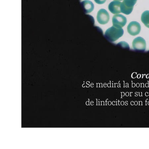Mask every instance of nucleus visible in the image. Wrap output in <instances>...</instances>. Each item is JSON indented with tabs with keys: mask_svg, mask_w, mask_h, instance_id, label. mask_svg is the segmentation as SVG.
<instances>
[{
	"mask_svg": "<svg viewBox=\"0 0 149 149\" xmlns=\"http://www.w3.org/2000/svg\"><path fill=\"white\" fill-rule=\"evenodd\" d=\"M141 20L146 27L149 28V11L143 12L141 16Z\"/></svg>",
	"mask_w": 149,
	"mask_h": 149,
	"instance_id": "1a4fd4ad",
	"label": "nucleus"
},
{
	"mask_svg": "<svg viewBox=\"0 0 149 149\" xmlns=\"http://www.w3.org/2000/svg\"><path fill=\"white\" fill-rule=\"evenodd\" d=\"M119 102V105H120V102H119H119Z\"/></svg>",
	"mask_w": 149,
	"mask_h": 149,
	"instance_id": "cd10ccee",
	"label": "nucleus"
},
{
	"mask_svg": "<svg viewBox=\"0 0 149 149\" xmlns=\"http://www.w3.org/2000/svg\"><path fill=\"white\" fill-rule=\"evenodd\" d=\"M81 4L84 12L86 14L91 13L94 8V6L93 2L88 0H85L81 2Z\"/></svg>",
	"mask_w": 149,
	"mask_h": 149,
	"instance_id": "6e6552de",
	"label": "nucleus"
},
{
	"mask_svg": "<svg viewBox=\"0 0 149 149\" xmlns=\"http://www.w3.org/2000/svg\"><path fill=\"white\" fill-rule=\"evenodd\" d=\"M141 29L140 23L136 21H132L127 27V31L130 34L135 36L139 34Z\"/></svg>",
	"mask_w": 149,
	"mask_h": 149,
	"instance_id": "423d86ee",
	"label": "nucleus"
},
{
	"mask_svg": "<svg viewBox=\"0 0 149 149\" xmlns=\"http://www.w3.org/2000/svg\"><path fill=\"white\" fill-rule=\"evenodd\" d=\"M101 105H104V101H102L101 102Z\"/></svg>",
	"mask_w": 149,
	"mask_h": 149,
	"instance_id": "a211bd4d",
	"label": "nucleus"
},
{
	"mask_svg": "<svg viewBox=\"0 0 149 149\" xmlns=\"http://www.w3.org/2000/svg\"><path fill=\"white\" fill-rule=\"evenodd\" d=\"M126 95L127 97H128L129 96V93L128 92H127L126 93Z\"/></svg>",
	"mask_w": 149,
	"mask_h": 149,
	"instance_id": "aec40b11",
	"label": "nucleus"
},
{
	"mask_svg": "<svg viewBox=\"0 0 149 149\" xmlns=\"http://www.w3.org/2000/svg\"><path fill=\"white\" fill-rule=\"evenodd\" d=\"M86 105H89V101H87L86 103Z\"/></svg>",
	"mask_w": 149,
	"mask_h": 149,
	"instance_id": "ddd939ff",
	"label": "nucleus"
},
{
	"mask_svg": "<svg viewBox=\"0 0 149 149\" xmlns=\"http://www.w3.org/2000/svg\"><path fill=\"white\" fill-rule=\"evenodd\" d=\"M125 95V94L124 93H122V96H123V97H124Z\"/></svg>",
	"mask_w": 149,
	"mask_h": 149,
	"instance_id": "412c9836",
	"label": "nucleus"
},
{
	"mask_svg": "<svg viewBox=\"0 0 149 149\" xmlns=\"http://www.w3.org/2000/svg\"><path fill=\"white\" fill-rule=\"evenodd\" d=\"M114 1H123V0H114Z\"/></svg>",
	"mask_w": 149,
	"mask_h": 149,
	"instance_id": "393cba45",
	"label": "nucleus"
},
{
	"mask_svg": "<svg viewBox=\"0 0 149 149\" xmlns=\"http://www.w3.org/2000/svg\"><path fill=\"white\" fill-rule=\"evenodd\" d=\"M139 102V105H143V103L141 101H140Z\"/></svg>",
	"mask_w": 149,
	"mask_h": 149,
	"instance_id": "4468645a",
	"label": "nucleus"
},
{
	"mask_svg": "<svg viewBox=\"0 0 149 149\" xmlns=\"http://www.w3.org/2000/svg\"><path fill=\"white\" fill-rule=\"evenodd\" d=\"M124 31L122 28H118L113 26L105 31L104 37L110 42H114L121 37Z\"/></svg>",
	"mask_w": 149,
	"mask_h": 149,
	"instance_id": "f257e3e1",
	"label": "nucleus"
},
{
	"mask_svg": "<svg viewBox=\"0 0 149 149\" xmlns=\"http://www.w3.org/2000/svg\"><path fill=\"white\" fill-rule=\"evenodd\" d=\"M124 104H125V103L124 101H122L121 102V104L122 105H124Z\"/></svg>",
	"mask_w": 149,
	"mask_h": 149,
	"instance_id": "2eb2a0df",
	"label": "nucleus"
},
{
	"mask_svg": "<svg viewBox=\"0 0 149 149\" xmlns=\"http://www.w3.org/2000/svg\"><path fill=\"white\" fill-rule=\"evenodd\" d=\"M148 104L149 105V101L148 102Z\"/></svg>",
	"mask_w": 149,
	"mask_h": 149,
	"instance_id": "c85d7f7f",
	"label": "nucleus"
},
{
	"mask_svg": "<svg viewBox=\"0 0 149 149\" xmlns=\"http://www.w3.org/2000/svg\"><path fill=\"white\" fill-rule=\"evenodd\" d=\"M109 13L106 10L103 9H100L98 12L97 20L98 22L100 24H106L109 22Z\"/></svg>",
	"mask_w": 149,
	"mask_h": 149,
	"instance_id": "39448f33",
	"label": "nucleus"
},
{
	"mask_svg": "<svg viewBox=\"0 0 149 149\" xmlns=\"http://www.w3.org/2000/svg\"><path fill=\"white\" fill-rule=\"evenodd\" d=\"M137 1V0H124L121 6V13L127 15L130 14Z\"/></svg>",
	"mask_w": 149,
	"mask_h": 149,
	"instance_id": "f03ea898",
	"label": "nucleus"
},
{
	"mask_svg": "<svg viewBox=\"0 0 149 149\" xmlns=\"http://www.w3.org/2000/svg\"><path fill=\"white\" fill-rule=\"evenodd\" d=\"M91 105H94V103H91Z\"/></svg>",
	"mask_w": 149,
	"mask_h": 149,
	"instance_id": "b1692460",
	"label": "nucleus"
},
{
	"mask_svg": "<svg viewBox=\"0 0 149 149\" xmlns=\"http://www.w3.org/2000/svg\"><path fill=\"white\" fill-rule=\"evenodd\" d=\"M94 1L98 4H102L104 3L106 0H94Z\"/></svg>",
	"mask_w": 149,
	"mask_h": 149,
	"instance_id": "9d476101",
	"label": "nucleus"
},
{
	"mask_svg": "<svg viewBox=\"0 0 149 149\" xmlns=\"http://www.w3.org/2000/svg\"><path fill=\"white\" fill-rule=\"evenodd\" d=\"M94 103L93 102V101H91V103Z\"/></svg>",
	"mask_w": 149,
	"mask_h": 149,
	"instance_id": "bb28decb",
	"label": "nucleus"
},
{
	"mask_svg": "<svg viewBox=\"0 0 149 149\" xmlns=\"http://www.w3.org/2000/svg\"><path fill=\"white\" fill-rule=\"evenodd\" d=\"M108 105L110 106L112 104V103L111 101H109V102H108Z\"/></svg>",
	"mask_w": 149,
	"mask_h": 149,
	"instance_id": "9b49d317",
	"label": "nucleus"
},
{
	"mask_svg": "<svg viewBox=\"0 0 149 149\" xmlns=\"http://www.w3.org/2000/svg\"><path fill=\"white\" fill-rule=\"evenodd\" d=\"M122 2L114 1L110 3L108 7L109 10L113 14H118L121 13V6Z\"/></svg>",
	"mask_w": 149,
	"mask_h": 149,
	"instance_id": "0eeeda50",
	"label": "nucleus"
},
{
	"mask_svg": "<svg viewBox=\"0 0 149 149\" xmlns=\"http://www.w3.org/2000/svg\"><path fill=\"white\" fill-rule=\"evenodd\" d=\"M137 86L138 87H139V84H138L137 85Z\"/></svg>",
	"mask_w": 149,
	"mask_h": 149,
	"instance_id": "a878e982",
	"label": "nucleus"
},
{
	"mask_svg": "<svg viewBox=\"0 0 149 149\" xmlns=\"http://www.w3.org/2000/svg\"><path fill=\"white\" fill-rule=\"evenodd\" d=\"M130 104L131 105H134V101H131Z\"/></svg>",
	"mask_w": 149,
	"mask_h": 149,
	"instance_id": "dca6fc26",
	"label": "nucleus"
},
{
	"mask_svg": "<svg viewBox=\"0 0 149 149\" xmlns=\"http://www.w3.org/2000/svg\"><path fill=\"white\" fill-rule=\"evenodd\" d=\"M146 45L145 40L141 37L134 38L132 43L133 49L138 52L145 51L146 49Z\"/></svg>",
	"mask_w": 149,
	"mask_h": 149,
	"instance_id": "7ed1b4c3",
	"label": "nucleus"
},
{
	"mask_svg": "<svg viewBox=\"0 0 149 149\" xmlns=\"http://www.w3.org/2000/svg\"><path fill=\"white\" fill-rule=\"evenodd\" d=\"M139 96H140V97H141V96H142V93H139Z\"/></svg>",
	"mask_w": 149,
	"mask_h": 149,
	"instance_id": "4be33fe9",
	"label": "nucleus"
},
{
	"mask_svg": "<svg viewBox=\"0 0 149 149\" xmlns=\"http://www.w3.org/2000/svg\"><path fill=\"white\" fill-rule=\"evenodd\" d=\"M115 103H116V102H115V101H113V102H112V104L113 105H115Z\"/></svg>",
	"mask_w": 149,
	"mask_h": 149,
	"instance_id": "f3484780",
	"label": "nucleus"
},
{
	"mask_svg": "<svg viewBox=\"0 0 149 149\" xmlns=\"http://www.w3.org/2000/svg\"><path fill=\"white\" fill-rule=\"evenodd\" d=\"M125 105H128V101H126L125 102Z\"/></svg>",
	"mask_w": 149,
	"mask_h": 149,
	"instance_id": "6ab92c4d",
	"label": "nucleus"
},
{
	"mask_svg": "<svg viewBox=\"0 0 149 149\" xmlns=\"http://www.w3.org/2000/svg\"><path fill=\"white\" fill-rule=\"evenodd\" d=\"M127 19L122 14H117L113 16L112 23L113 26L118 28H122L126 25Z\"/></svg>",
	"mask_w": 149,
	"mask_h": 149,
	"instance_id": "20e7f679",
	"label": "nucleus"
},
{
	"mask_svg": "<svg viewBox=\"0 0 149 149\" xmlns=\"http://www.w3.org/2000/svg\"><path fill=\"white\" fill-rule=\"evenodd\" d=\"M145 95H146V96H148V93H146L145 94Z\"/></svg>",
	"mask_w": 149,
	"mask_h": 149,
	"instance_id": "5701e85b",
	"label": "nucleus"
},
{
	"mask_svg": "<svg viewBox=\"0 0 149 149\" xmlns=\"http://www.w3.org/2000/svg\"><path fill=\"white\" fill-rule=\"evenodd\" d=\"M134 105L136 106L138 105V102L137 101H135L134 102Z\"/></svg>",
	"mask_w": 149,
	"mask_h": 149,
	"instance_id": "f8f14e48",
	"label": "nucleus"
}]
</instances>
